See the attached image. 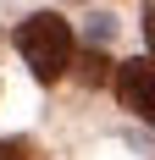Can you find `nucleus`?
Listing matches in <instances>:
<instances>
[{"label":"nucleus","instance_id":"nucleus-4","mask_svg":"<svg viewBox=\"0 0 155 160\" xmlns=\"http://www.w3.org/2000/svg\"><path fill=\"white\" fill-rule=\"evenodd\" d=\"M0 160H33V155L17 144V138H0Z\"/></svg>","mask_w":155,"mask_h":160},{"label":"nucleus","instance_id":"nucleus-5","mask_svg":"<svg viewBox=\"0 0 155 160\" xmlns=\"http://www.w3.org/2000/svg\"><path fill=\"white\" fill-rule=\"evenodd\" d=\"M144 39H150V50H155V0H144Z\"/></svg>","mask_w":155,"mask_h":160},{"label":"nucleus","instance_id":"nucleus-1","mask_svg":"<svg viewBox=\"0 0 155 160\" xmlns=\"http://www.w3.org/2000/svg\"><path fill=\"white\" fill-rule=\"evenodd\" d=\"M17 50H22V61L33 66L39 83H56L67 66H72L78 39H72V28H67L56 11H39V17H28V22L17 28Z\"/></svg>","mask_w":155,"mask_h":160},{"label":"nucleus","instance_id":"nucleus-3","mask_svg":"<svg viewBox=\"0 0 155 160\" xmlns=\"http://www.w3.org/2000/svg\"><path fill=\"white\" fill-rule=\"evenodd\" d=\"M105 78V55H83V83H100Z\"/></svg>","mask_w":155,"mask_h":160},{"label":"nucleus","instance_id":"nucleus-2","mask_svg":"<svg viewBox=\"0 0 155 160\" xmlns=\"http://www.w3.org/2000/svg\"><path fill=\"white\" fill-rule=\"evenodd\" d=\"M111 88H116V99H122V111H133L139 122H155V61H144V55L116 61Z\"/></svg>","mask_w":155,"mask_h":160}]
</instances>
